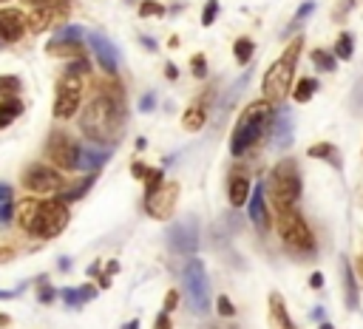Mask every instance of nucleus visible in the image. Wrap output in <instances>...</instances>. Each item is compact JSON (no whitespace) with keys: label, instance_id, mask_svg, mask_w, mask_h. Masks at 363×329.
Segmentation results:
<instances>
[{"label":"nucleus","instance_id":"39448f33","mask_svg":"<svg viewBox=\"0 0 363 329\" xmlns=\"http://www.w3.org/2000/svg\"><path fill=\"white\" fill-rule=\"evenodd\" d=\"M275 213H278V235H281L284 247L301 258H312L318 244H315V235H312L306 218L301 216V210L298 207H281Z\"/></svg>","mask_w":363,"mask_h":329},{"label":"nucleus","instance_id":"5fc2aeb1","mask_svg":"<svg viewBox=\"0 0 363 329\" xmlns=\"http://www.w3.org/2000/svg\"><path fill=\"white\" fill-rule=\"evenodd\" d=\"M60 269H71V261L68 258H60Z\"/></svg>","mask_w":363,"mask_h":329},{"label":"nucleus","instance_id":"72a5a7b5","mask_svg":"<svg viewBox=\"0 0 363 329\" xmlns=\"http://www.w3.org/2000/svg\"><path fill=\"white\" fill-rule=\"evenodd\" d=\"M167 9L162 6V3H156V0H145L142 6H139V17H162Z\"/></svg>","mask_w":363,"mask_h":329},{"label":"nucleus","instance_id":"bb28decb","mask_svg":"<svg viewBox=\"0 0 363 329\" xmlns=\"http://www.w3.org/2000/svg\"><path fill=\"white\" fill-rule=\"evenodd\" d=\"M309 60H312V65H315L318 71H326V74H332L335 65H337V57L329 54V51H323V48H315V51L309 54Z\"/></svg>","mask_w":363,"mask_h":329},{"label":"nucleus","instance_id":"c85d7f7f","mask_svg":"<svg viewBox=\"0 0 363 329\" xmlns=\"http://www.w3.org/2000/svg\"><path fill=\"white\" fill-rule=\"evenodd\" d=\"M354 54V37L349 31H340L337 40H335V57L337 60H352Z\"/></svg>","mask_w":363,"mask_h":329},{"label":"nucleus","instance_id":"bf43d9fd","mask_svg":"<svg viewBox=\"0 0 363 329\" xmlns=\"http://www.w3.org/2000/svg\"><path fill=\"white\" fill-rule=\"evenodd\" d=\"M320 329H335V326H332L329 320H323V323H320Z\"/></svg>","mask_w":363,"mask_h":329},{"label":"nucleus","instance_id":"8fccbe9b","mask_svg":"<svg viewBox=\"0 0 363 329\" xmlns=\"http://www.w3.org/2000/svg\"><path fill=\"white\" fill-rule=\"evenodd\" d=\"M20 292H23V286H17V289H0V301H9L14 295H20Z\"/></svg>","mask_w":363,"mask_h":329},{"label":"nucleus","instance_id":"2eb2a0df","mask_svg":"<svg viewBox=\"0 0 363 329\" xmlns=\"http://www.w3.org/2000/svg\"><path fill=\"white\" fill-rule=\"evenodd\" d=\"M88 45H91V51H94V57H96L99 68H102L108 77H116V68H119V62H116V48H113V43H111L105 34H99V31H91V37H88Z\"/></svg>","mask_w":363,"mask_h":329},{"label":"nucleus","instance_id":"4d7b16f0","mask_svg":"<svg viewBox=\"0 0 363 329\" xmlns=\"http://www.w3.org/2000/svg\"><path fill=\"white\" fill-rule=\"evenodd\" d=\"M9 320H11V318L3 312V315H0V329H3V326H9Z\"/></svg>","mask_w":363,"mask_h":329},{"label":"nucleus","instance_id":"423d86ee","mask_svg":"<svg viewBox=\"0 0 363 329\" xmlns=\"http://www.w3.org/2000/svg\"><path fill=\"white\" fill-rule=\"evenodd\" d=\"M301 170H298V162L295 159H281L272 170H269V179H267V193L275 204V210L281 207H295L298 199H301Z\"/></svg>","mask_w":363,"mask_h":329},{"label":"nucleus","instance_id":"de8ad7c7","mask_svg":"<svg viewBox=\"0 0 363 329\" xmlns=\"http://www.w3.org/2000/svg\"><path fill=\"white\" fill-rule=\"evenodd\" d=\"M309 286H312V289H320V286H323V272H312V275H309Z\"/></svg>","mask_w":363,"mask_h":329},{"label":"nucleus","instance_id":"a878e982","mask_svg":"<svg viewBox=\"0 0 363 329\" xmlns=\"http://www.w3.org/2000/svg\"><path fill=\"white\" fill-rule=\"evenodd\" d=\"M11 216H14V193L9 184L0 182V224L11 221Z\"/></svg>","mask_w":363,"mask_h":329},{"label":"nucleus","instance_id":"cd10ccee","mask_svg":"<svg viewBox=\"0 0 363 329\" xmlns=\"http://www.w3.org/2000/svg\"><path fill=\"white\" fill-rule=\"evenodd\" d=\"M23 88V79L14 74H0V99H14Z\"/></svg>","mask_w":363,"mask_h":329},{"label":"nucleus","instance_id":"864d4df0","mask_svg":"<svg viewBox=\"0 0 363 329\" xmlns=\"http://www.w3.org/2000/svg\"><path fill=\"white\" fill-rule=\"evenodd\" d=\"M139 40H142V45H147V48H156V43H153L150 37H139Z\"/></svg>","mask_w":363,"mask_h":329},{"label":"nucleus","instance_id":"3c124183","mask_svg":"<svg viewBox=\"0 0 363 329\" xmlns=\"http://www.w3.org/2000/svg\"><path fill=\"white\" fill-rule=\"evenodd\" d=\"M113 272H119V261H108V267H105V275H113Z\"/></svg>","mask_w":363,"mask_h":329},{"label":"nucleus","instance_id":"4be33fe9","mask_svg":"<svg viewBox=\"0 0 363 329\" xmlns=\"http://www.w3.org/2000/svg\"><path fill=\"white\" fill-rule=\"evenodd\" d=\"M204 122H207V111H204V105H201V102L190 105V108L182 113V128H184V130H190V133L201 130V128H204Z\"/></svg>","mask_w":363,"mask_h":329},{"label":"nucleus","instance_id":"13d9d810","mask_svg":"<svg viewBox=\"0 0 363 329\" xmlns=\"http://www.w3.org/2000/svg\"><path fill=\"white\" fill-rule=\"evenodd\" d=\"M122 329H139V320H128Z\"/></svg>","mask_w":363,"mask_h":329},{"label":"nucleus","instance_id":"f8f14e48","mask_svg":"<svg viewBox=\"0 0 363 329\" xmlns=\"http://www.w3.org/2000/svg\"><path fill=\"white\" fill-rule=\"evenodd\" d=\"M176 201H179V182H164L153 196H145V210L150 218L164 221L176 210Z\"/></svg>","mask_w":363,"mask_h":329},{"label":"nucleus","instance_id":"c03bdc74","mask_svg":"<svg viewBox=\"0 0 363 329\" xmlns=\"http://www.w3.org/2000/svg\"><path fill=\"white\" fill-rule=\"evenodd\" d=\"M176 306H179V292L170 289V292L164 295V312H170V309H176Z\"/></svg>","mask_w":363,"mask_h":329},{"label":"nucleus","instance_id":"a211bd4d","mask_svg":"<svg viewBox=\"0 0 363 329\" xmlns=\"http://www.w3.org/2000/svg\"><path fill=\"white\" fill-rule=\"evenodd\" d=\"M340 272H343V303H346V309H357L360 306V289H357V278L352 272L349 258H340Z\"/></svg>","mask_w":363,"mask_h":329},{"label":"nucleus","instance_id":"6e6552de","mask_svg":"<svg viewBox=\"0 0 363 329\" xmlns=\"http://www.w3.org/2000/svg\"><path fill=\"white\" fill-rule=\"evenodd\" d=\"M184 295H187L193 312L210 309V281H207V269L199 258H190L184 267Z\"/></svg>","mask_w":363,"mask_h":329},{"label":"nucleus","instance_id":"7ed1b4c3","mask_svg":"<svg viewBox=\"0 0 363 329\" xmlns=\"http://www.w3.org/2000/svg\"><path fill=\"white\" fill-rule=\"evenodd\" d=\"M275 102L269 99H255L250 102L238 119H235V128H233V136H230V153L233 156H244L272 125V116H275Z\"/></svg>","mask_w":363,"mask_h":329},{"label":"nucleus","instance_id":"79ce46f5","mask_svg":"<svg viewBox=\"0 0 363 329\" xmlns=\"http://www.w3.org/2000/svg\"><path fill=\"white\" fill-rule=\"evenodd\" d=\"M153 329H173L170 315H167V312H159V315H156V320H153Z\"/></svg>","mask_w":363,"mask_h":329},{"label":"nucleus","instance_id":"052dcab7","mask_svg":"<svg viewBox=\"0 0 363 329\" xmlns=\"http://www.w3.org/2000/svg\"><path fill=\"white\" fill-rule=\"evenodd\" d=\"M0 3H6V0H0Z\"/></svg>","mask_w":363,"mask_h":329},{"label":"nucleus","instance_id":"aec40b11","mask_svg":"<svg viewBox=\"0 0 363 329\" xmlns=\"http://www.w3.org/2000/svg\"><path fill=\"white\" fill-rule=\"evenodd\" d=\"M306 156H309V159H323V162H329L335 170L343 167V156H340V150H337L332 142H318V145H312V147L306 150Z\"/></svg>","mask_w":363,"mask_h":329},{"label":"nucleus","instance_id":"4468645a","mask_svg":"<svg viewBox=\"0 0 363 329\" xmlns=\"http://www.w3.org/2000/svg\"><path fill=\"white\" fill-rule=\"evenodd\" d=\"M292 139H295V119H292L289 108L284 105V108H278L275 116H272V125H269V142H272V147L284 150V147L292 145Z\"/></svg>","mask_w":363,"mask_h":329},{"label":"nucleus","instance_id":"09e8293b","mask_svg":"<svg viewBox=\"0 0 363 329\" xmlns=\"http://www.w3.org/2000/svg\"><path fill=\"white\" fill-rule=\"evenodd\" d=\"M164 77H167V79H179V68H176L173 62H164Z\"/></svg>","mask_w":363,"mask_h":329},{"label":"nucleus","instance_id":"6e6d98bb","mask_svg":"<svg viewBox=\"0 0 363 329\" xmlns=\"http://www.w3.org/2000/svg\"><path fill=\"white\" fill-rule=\"evenodd\" d=\"M312 318H315V320H320V318H323V309H320V306H318V309H312Z\"/></svg>","mask_w":363,"mask_h":329},{"label":"nucleus","instance_id":"c756f323","mask_svg":"<svg viewBox=\"0 0 363 329\" xmlns=\"http://www.w3.org/2000/svg\"><path fill=\"white\" fill-rule=\"evenodd\" d=\"M252 51H255V43L250 37H238L235 45H233V54H235V62L238 65H247L252 60Z\"/></svg>","mask_w":363,"mask_h":329},{"label":"nucleus","instance_id":"e433bc0d","mask_svg":"<svg viewBox=\"0 0 363 329\" xmlns=\"http://www.w3.org/2000/svg\"><path fill=\"white\" fill-rule=\"evenodd\" d=\"M54 295H57V292H54V286H51L48 281L37 278V301H40V303H51V301H54Z\"/></svg>","mask_w":363,"mask_h":329},{"label":"nucleus","instance_id":"ea45409f","mask_svg":"<svg viewBox=\"0 0 363 329\" xmlns=\"http://www.w3.org/2000/svg\"><path fill=\"white\" fill-rule=\"evenodd\" d=\"M216 309H218L221 318H233V315H235V306H233V301H230L227 295H218V298H216Z\"/></svg>","mask_w":363,"mask_h":329},{"label":"nucleus","instance_id":"5701e85b","mask_svg":"<svg viewBox=\"0 0 363 329\" xmlns=\"http://www.w3.org/2000/svg\"><path fill=\"white\" fill-rule=\"evenodd\" d=\"M20 113H23V99H20V96H14V99H0V128L11 125Z\"/></svg>","mask_w":363,"mask_h":329},{"label":"nucleus","instance_id":"473e14b6","mask_svg":"<svg viewBox=\"0 0 363 329\" xmlns=\"http://www.w3.org/2000/svg\"><path fill=\"white\" fill-rule=\"evenodd\" d=\"M162 184H164V173H162V167H150V173H147V179H145V196H153Z\"/></svg>","mask_w":363,"mask_h":329},{"label":"nucleus","instance_id":"1a4fd4ad","mask_svg":"<svg viewBox=\"0 0 363 329\" xmlns=\"http://www.w3.org/2000/svg\"><path fill=\"white\" fill-rule=\"evenodd\" d=\"M82 102V77L62 74L57 79V96H54V116L57 119H71L79 111Z\"/></svg>","mask_w":363,"mask_h":329},{"label":"nucleus","instance_id":"0eeeda50","mask_svg":"<svg viewBox=\"0 0 363 329\" xmlns=\"http://www.w3.org/2000/svg\"><path fill=\"white\" fill-rule=\"evenodd\" d=\"M82 150L85 145L74 142L68 133L62 130H54L48 136V145H45V156L51 164H57L60 170H82Z\"/></svg>","mask_w":363,"mask_h":329},{"label":"nucleus","instance_id":"6ab92c4d","mask_svg":"<svg viewBox=\"0 0 363 329\" xmlns=\"http://www.w3.org/2000/svg\"><path fill=\"white\" fill-rule=\"evenodd\" d=\"M269 329H295V323L284 306V298L278 292H269Z\"/></svg>","mask_w":363,"mask_h":329},{"label":"nucleus","instance_id":"393cba45","mask_svg":"<svg viewBox=\"0 0 363 329\" xmlns=\"http://www.w3.org/2000/svg\"><path fill=\"white\" fill-rule=\"evenodd\" d=\"M315 91H318V79L315 77H301L295 91H292V99L295 102H309L315 96Z\"/></svg>","mask_w":363,"mask_h":329},{"label":"nucleus","instance_id":"f3484780","mask_svg":"<svg viewBox=\"0 0 363 329\" xmlns=\"http://www.w3.org/2000/svg\"><path fill=\"white\" fill-rule=\"evenodd\" d=\"M250 196H252L250 179L235 170V173L230 176V182H227V199H230V204H233V207H244V204L250 201Z\"/></svg>","mask_w":363,"mask_h":329},{"label":"nucleus","instance_id":"4c0bfd02","mask_svg":"<svg viewBox=\"0 0 363 329\" xmlns=\"http://www.w3.org/2000/svg\"><path fill=\"white\" fill-rule=\"evenodd\" d=\"M60 295H62V301H65L68 306H82V303H85V301H82V292H79V286H77V289H74V286H65Z\"/></svg>","mask_w":363,"mask_h":329},{"label":"nucleus","instance_id":"a18cd8bd","mask_svg":"<svg viewBox=\"0 0 363 329\" xmlns=\"http://www.w3.org/2000/svg\"><path fill=\"white\" fill-rule=\"evenodd\" d=\"M79 292H82V301H94L96 298V286L94 284H82Z\"/></svg>","mask_w":363,"mask_h":329},{"label":"nucleus","instance_id":"7c9ffc66","mask_svg":"<svg viewBox=\"0 0 363 329\" xmlns=\"http://www.w3.org/2000/svg\"><path fill=\"white\" fill-rule=\"evenodd\" d=\"M26 6H31V9H45V11H57V14H62V11H68L71 9V0H23Z\"/></svg>","mask_w":363,"mask_h":329},{"label":"nucleus","instance_id":"b1692460","mask_svg":"<svg viewBox=\"0 0 363 329\" xmlns=\"http://www.w3.org/2000/svg\"><path fill=\"white\" fill-rule=\"evenodd\" d=\"M312 11H315V0H306V3H301V9L295 11V17L289 20V26L284 28V37H289V34H295L309 17H312Z\"/></svg>","mask_w":363,"mask_h":329},{"label":"nucleus","instance_id":"dca6fc26","mask_svg":"<svg viewBox=\"0 0 363 329\" xmlns=\"http://www.w3.org/2000/svg\"><path fill=\"white\" fill-rule=\"evenodd\" d=\"M250 221H252L258 230H267V227H269V210H267V184H264V182L252 184V196H250Z\"/></svg>","mask_w":363,"mask_h":329},{"label":"nucleus","instance_id":"49530a36","mask_svg":"<svg viewBox=\"0 0 363 329\" xmlns=\"http://www.w3.org/2000/svg\"><path fill=\"white\" fill-rule=\"evenodd\" d=\"M352 6H354V0H340V3H337V11H335V17L340 20V17H343V14H346Z\"/></svg>","mask_w":363,"mask_h":329},{"label":"nucleus","instance_id":"2f4dec72","mask_svg":"<svg viewBox=\"0 0 363 329\" xmlns=\"http://www.w3.org/2000/svg\"><path fill=\"white\" fill-rule=\"evenodd\" d=\"M51 40H60V43H82V26H62L57 28V34Z\"/></svg>","mask_w":363,"mask_h":329},{"label":"nucleus","instance_id":"f03ea898","mask_svg":"<svg viewBox=\"0 0 363 329\" xmlns=\"http://www.w3.org/2000/svg\"><path fill=\"white\" fill-rule=\"evenodd\" d=\"M68 201H62L60 196L37 201V199H26L20 207V227L26 233H31L34 238H57L65 224H68Z\"/></svg>","mask_w":363,"mask_h":329},{"label":"nucleus","instance_id":"603ef678","mask_svg":"<svg viewBox=\"0 0 363 329\" xmlns=\"http://www.w3.org/2000/svg\"><path fill=\"white\" fill-rule=\"evenodd\" d=\"M99 286H102V289H108V286H111V275H105V272H102V275H99Z\"/></svg>","mask_w":363,"mask_h":329},{"label":"nucleus","instance_id":"a19ab883","mask_svg":"<svg viewBox=\"0 0 363 329\" xmlns=\"http://www.w3.org/2000/svg\"><path fill=\"white\" fill-rule=\"evenodd\" d=\"M147 173H150V167H147L145 162H133V164H130V176H133V179H142V182H145Z\"/></svg>","mask_w":363,"mask_h":329},{"label":"nucleus","instance_id":"37998d69","mask_svg":"<svg viewBox=\"0 0 363 329\" xmlns=\"http://www.w3.org/2000/svg\"><path fill=\"white\" fill-rule=\"evenodd\" d=\"M153 108H156V96H153V94H145V96L139 99V111L147 113V111H153Z\"/></svg>","mask_w":363,"mask_h":329},{"label":"nucleus","instance_id":"c9c22d12","mask_svg":"<svg viewBox=\"0 0 363 329\" xmlns=\"http://www.w3.org/2000/svg\"><path fill=\"white\" fill-rule=\"evenodd\" d=\"M190 71H193L196 79H204L207 77V60H204V54H193L190 57Z\"/></svg>","mask_w":363,"mask_h":329},{"label":"nucleus","instance_id":"20e7f679","mask_svg":"<svg viewBox=\"0 0 363 329\" xmlns=\"http://www.w3.org/2000/svg\"><path fill=\"white\" fill-rule=\"evenodd\" d=\"M301 48H303V37H295L284 54L267 68L264 74V82H261V91H264V99L269 102H281L289 88H292V79H295V68H298V57H301Z\"/></svg>","mask_w":363,"mask_h":329},{"label":"nucleus","instance_id":"412c9836","mask_svg":"<svg viewBox=\"0 0 363 329\" xmlns=\"http://www.w3.org/2000/svg\"><path fill=\"white\" fill-rule=\"evenodd\" d=\"M45 54H48V57H68V60L85 57L82 43H60V40H48V43H45Z\"/></svg>","mask_w":363,"mask_h":329},{"label":"nucleus","instance_id":"ddd939ff","mask_svg":"<svg viewBox=\"0 0 363 329\" xmlns=\"http://www.w3.org/2000/svg\"><path fill=\"white\" fill-rule=\"evenodd\" d=\"M28 31V17L20 9H0V45L23 40Z\"/></svg>","mask_w":363,"mask_h":329},{"label":"nucleus","instance_id":"9b49d317","mask_svg":"<svg viewBox=\"0 0 363 329\" xmlns=\"http://www.w3.org/2000/svg\"><path fill=\"white\" fill-rule=\"evenodd\" d=\"M167 244L179 255H196L199 250V221L193 216H184L182 221H173L167 230Z\"/></svg>","mask_w":363,"mask_h":329},{"label":"nucleus","instance_id":"f704fd0d","mask_svg":"<svg viewBox=\"0 0 363 329\" xmlns=\"http://www.w3.org/2000/svg\"><path fill=\"white\" fill-rule=\"evenodd\" d=\"M62 74H74V77H85V74H91V62H88L85 57H77L74 62H68V68H65Z\"/></svg>","mask_w":363,"mask_h":329},{"label":"nucleus","instance_id":"9d476101","mask_svg":"<svg viewBox=\"0 0 363 329\" xmlns=\"http://www.w3.org/2000/svg\"><path fill=\"white\" fill-rule=\"evenodd\" d=\"M23 187H28L31 193H62L65 176L51 164H28L23 170Z\"/></svg>","mask_w":363,"mask_h":329},{"label":"nucleus","instance_id":"f257e3e1","mask_svg":"<svg viewBox=\"0 0 363 329\" xmlns=\"http://www.w3.org/2000/svg\"><path fill=\"white\" fill-rule=\"evenodd\" d=\"M125 116H128V111H125L122 91L113 82H102L96 88V94L91 96V102L85 105L79 128L91 145L111 147V145H116V139L125 130Z\"/></svg>","mask_w":363,"mask_h":329},{"label":"nucleus","instance_id":"58836bf2","mask_svg":"<svg viewBox=\"0 0 363 329\" xmlns=\"http://www.w3.org/2000/svg\"><path fill=\"white\" fill-rule=\"evenodd\" d=\"M216 17H218V0H207L204 11H201V23L210 26V23H216Z\"/></svg>","mask_w":363,"mask_h":329}]
</instances>
